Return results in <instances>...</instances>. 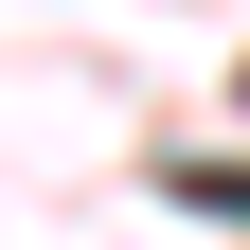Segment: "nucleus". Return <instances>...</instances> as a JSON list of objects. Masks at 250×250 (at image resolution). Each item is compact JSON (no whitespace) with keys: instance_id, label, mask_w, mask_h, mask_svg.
I'll return each instance as SVG.
<instances>
[{"instance_id":"f257e3e1","label":"nucleus","mask_w":250,"mask_h":250,"mask_svg":"<svg viewBox=\"0 0 250 250\" xmlns=\"http://www.w3.org/2000/svg\"><path fill=\"white\" fill-rule=\"evenodd\" d=\"M161 197H179V214H232V232H250V161H161Z\"/></svg>"}]
</instances>
